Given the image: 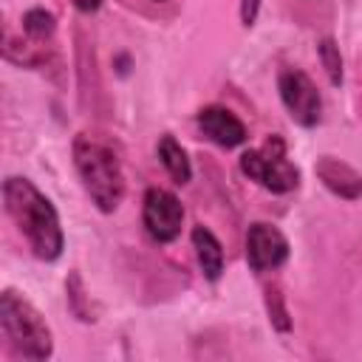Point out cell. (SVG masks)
<instances>
[{
  "mask_svg": "<svg viewBox=\"0 0 362 362\" xmlns=\"http://www.w3.org/2000/svg\"><path fill=\"white\" fill-rule=\"evenodd\" d=\"M3 206L20 235L28 240L34 257L40 260H57L62 255L65 238L59 226V215L54 204L23 175H8L3 181Z\"/></svg>",
  "mask_w": 362,
  "mask_h": 362,
  "instance_id": "obj_1",
  "label": "cell"
},
{
  "mask_svg": "<svg viewBox=\"0 0 362 362\" xmlns=\"http://www.w3.org/2000/svg\"><path fill=\"white\" fill-rule=\"evenodd\" d=\"M74 167L79 173V181L88 198L96 204V209L116 212L124 198V173L116 153L105 141L88 133H79L74 139Z\"/></svg>",
  "mask_w": 362,
  "mask_h": 362,
  "instance_id": "obj_2",
  "label": "cell"
},
{
  "mask_svg": "<svg viewBox=\"0 0 362 362\" xmlns=\"http://www.w3.org/2000/svg\"><path fill=\"white\" fill-rule=\"evenodd\" d=\"M0 331L11 348V354L23 359H48L54 354L51 328L42 314L14 288H3L0 294Z\"/></svg>",
  "mask_w": 362,
  "mask_h": 362,
  "instance_id": "obj_3",
  "label": "cell"
},
{
  "mask_svg": "<svg viewBox=\"0 0 362 362\" xmlns=\"http://www.w3.org/2000/svg\"><path fill=\"white\" fill-rule=\"evenodd\" d=\"M240 173L277 195L291 192L300 184V170L288 161L286 141L280 136H269L257 150H246L240 156Z\"/></svg>",
  "mask_w": 362,
  "mask_h": 362,
  "instance_id": "obj_4",
  "label": "cell"
},
{
  "mask_svg": "<svg viewBox=\"0 0 362 362\" xmlns=\"http://www.w3.org/2000/svg\"><path fill=\"white\" fill-rule=\"evenodd\" d=\"M277 90L280 99L288 110V116L300 124V127H314L320 122V110H322V99L317 85L311 82V76L300 68H286L277 76Z\"/></svg>",
  "mask_w": 362,
  "mask_h": 362,
  "instance_id": "obj_5",
  "label": "cell"
},
{
  "mask_svg": "<svg viewBox=\"0 0 362 362\" xmlns=\"http://www.w3.org/2000/svg\"><path fill=\"white\" fill-rule=\"evenodd\" d=\"M141 221L144 229L153 240L158 243H170L178 238L181 223H184V206L181 201L161 187H150L144 192V204H141Z\"/></svg>",
  "mask_w": 362,
  "mask_h": 362,
  "instance_id": "obj_6",
  "label": "cell"
},
{
  "mask_svg": "<svg viewBox=\"0 0 362 362\" xmlns=\"http://www.w3.org/2000/svg\"><path fill=\"white\" fill-rule=\"evenodd\" d=\"M288 257V240L286 235L272 223H252L246 232V263L252 272L263 274L272 269H280Z\"/></svg>",
  "mask_w": 362,
  "mask_h": 362,
  "instance_id": "obj_7",
  "label": "cell"
},
{
  "mask_svg": "<svg viewBox=\"0 0 362 362\" xmlns=\"http://www.w3.org/2000/svg\"><path fill=\"white\" fill-rule=\"evenodd\" d=\"M198 130H201L209 141H215L218 147H226V150L246 141V127H243V122H240L232 110H226V107H221V105H209V107L198 110Z\"/></svg>",
  "mask_w": 362,
  "mask_h": 362,
  "instance_id": "obj_8",
  "label": "cell"
},
{
  "mask_svg": "<svg viewBox=\"0 0 362 362\" xmlns=\"http://www.w3.org/2000/svg\"><path fill=\"white\" fill-rule=\"evenodd\" d=\"M314 173H317V178H320L334 195H339V198H345V201L362 198V175H359L351 164H345V161H339V158H334V156H320L317 164H314Z\"/></svg>",
  "mask_w": 362,
  "mask_h": 362,
  "instance_id": "obj_9",
  "label": "cell"
},
{
  "mask_svg": "<svg viewBox=\"0 0 362 362\" xmlns=\"http://www.w3.org/2000/svg\"><path fill=\"white\" fill-rule=\"evenodd\" d=\"M192 246L201 263V272L206 280H218L223 274V246L221 240L206 229V226H195L192 229Z\"/></svg>",
  "mask_w": 362,
  "mask_h": 362,
  "instance_id": "obj_10",
  "label": "cell"
},
{
  "mask_svg": "<svg viewBox=\"0 0 362 362\" xmlns=\"http://www.w3.org/2000/svg\"><path fill=\"white\" fill-rule=\"evenodd\" d=\"M156 153H158V158H161V164H164V170L170 173V178L175 181V184H187L189 178H192V167H189V158H187V153H184V147L170 136V133H164L161 139H158V147H156Z\"/></svg>",
  "mask_w": 362,
  "mask_h": 362,
  "instance_id": "obj_11",
  "label": "cell"
},
{
  "mask_svg": "<svg viewBox=\"0 0 362 362\" xmlns=\"http://www.w3.org/2000/svg\"><path fill=\"white\" fill-rule=\"evenodd\" d=\"M23 28L31 40H45V37L54 34V14L45 11V8H31L23 17Z\"/></svg>",
  "mask_w": 362,
  "mask_h": 362,
  "instance_id": "obj_12",
  "label": "cell"
},
{
  "mask_svg": "<svg viewBox=\"0 0 362 362\" xmlns=\"http://www.w3.org/2000/svg\"><path fill=\"white\" fill-rule=\"evenodd\" d=\"M320 51V59H322V68L331 79V85H339L342 82V57H339V48L334 45V40H322L317 45Z\"/></svg>",
  "mask_w": 362,
  "mask_h": 362,
  "instance_id": "obj_13",
  "label": "cell"
},
{
  "mask_svg": "<svg viewBox=\"0 0 362 362\" xmlns=\"http://www.w3.org/2000/svg\"><path fill=\"white\" fill-rule=\"evenodd\" d=\"M266 294L274 300V305L269 303V314H272L274 325H277L280 331H288V320H286V311H283V305H280V294H277V288H266Z\"/></svg>",
  "mask_w": 362,
  "mask_h": 362,
  "instance_id": "obj_14",
  "label": "cell"
},
{
  "mask_svg": "<svg viewBox=\"0 0 362 362\" xmlns=\"http://www.w3.org/2000/svg\"><path fill=\"white\" fill-rule=\"evenodd\" d=\"M257 11H260V0H240V23H243L246 28L255 25Z\"/></svg>",
  "mask_w": 362,
  "mask_h": 362,
  "instance_id": "obj_15",
  "label": "cell"
},
{
  "mask_svg": "<svg viewBox=\"0 0 362 362\" xmlns=\"http://www.w3.org/2000/svg\"><path fill=\"white\" fill-rule=\"evenodd\" d=\"M74 6H76L79 11H96V8L102 6V0H74Z\"/></svg>",
  "mask_w": 362,
  "mask_h": 362,
  "instance_id": "obj_16",
  "label": "cell"
}]
</instances>
